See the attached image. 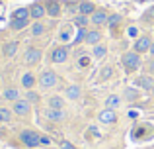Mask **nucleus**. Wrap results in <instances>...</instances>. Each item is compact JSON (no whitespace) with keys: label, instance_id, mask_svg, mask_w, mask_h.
<instances>
[{"label":"nucleus","instance_id":"nucleus-11","mask_svg":"<svg viewBox=\"0 0 154 149\" xmlns=\"http://www.w3.org/2000/svg\"><path fill=\"white\" fill-rule=\"evenodd\" d=\"M47 16V8H45V2H33L29 6V18L33 20V22H37V20H43Z\"/></svg>","mask_w":154,"mask_h":149},{"label":"nucleus","instance_id":"nucleus-20","mask_svg":"<svg viewBox=\"0 0 154 149\" xmlns=\"http://www.w3.org/2000/svg\"><path fill=\"white\" fill-rule=\"evenodd\" d=\"M64 96H66L68 100H78L80 96H82V88H80V84H68L66 90H64Z\"/></svg>","mask_w":154,"mask_h":149},{"label":"nucleus","instance_id":"nucleus-24","mask_svg":"<svg viewBox=\"0 0 154 149\" xmlns=\"http://www.w3.org/2000/svg\"><path fill=\"white\" fill-rule=\"evenodd\" d=\"M31 24V18H26V20H12L10 22V30L12 31H22L26 28H29Z\"/></svg>","mask_w":154,"mask_h":149},{"label":"nucleus","instance_id":"nucleus-30","mask_svg":"<svg viewBox=\"0 0 154 149\" xmlns=\"http://www.w3.org/2000/svg\"><path fill=\"white\" fill-rule=\"evenodd\" d=\"M23 98L27 100V102L31 104V106H35V104H39V100H41V96H39V92L35 90H26V94H23Z\"/></svg>","mask_w":154,"mask_h":149},{"label":"nucleus","instance_id":"nucleus-16","mask_svg":"<svg viewBox=\"0 0 154 149\" xmlns=\"http://www.w3.org/2000/svg\"><path fill=\"white\" fill-rule=\"evenodd\" d=\"M2 98L6 100V102H16V100L22 98V92H20L18 86H8V88H4Z\"/></svg>","mask_w":154,"mask_h":149},{"label":"nucleus","instance_id":"nucleus-1","mask_svg":"<svg viewBox=\"0 0 154 149\" xmlns=\"http://www.w3.org/2000/svg\"><path fill=\"white\" fill-rule=\"evenodd\" d=\"M18 139H20V143H22L23 147H27V149L41 147V134L35 131V130H31V128H23V130L18 134Z\"/></svg>","mask_w":154,"mask_h":149},{"label":"nucleus","instance_id":"nucleus-36","mask_svg":"<svg viewBox=\"0 0 154 149\" xmlns=\"http://www.w3.org/2000/svg\"><path fill=\"white\" fill-rule=\"evenodd\" d=\"M146 71H148V75H152V76H154V57L146 63Z\"/></svg>","mask_w":154,"mask_h":149},{"label":"nucleus","instance_id":"nucleus-22","mask_svg":"<svg viewBox=\"0 0 154 149\" xmlns=\"http://www.w3.org/2000/svg\"><path fill=\"white\" fill-rule=\"evenodd\" d=\"M105 55H107V45H105V43H98V45L92 47V59L102 61Z\"/></svg>","mask_w":154,"mask_h":149},{"label":"nucleus","instance_id":"nucleus-27","mask_svg":"<svg viewBox=\"0 0 154 149\" xmlns=\"http://www.w3.org/2000/svg\"><path fill=\"white\" fill-rule=\"evenodd\" d=\"M86 34H88V28H76L72 45H80V43H84V41H86Z\"/></svg>","mask_w":154,"mask_h":149},{"label":"nucleus","instance_id":"nucleus-32","mask_svg":"<svg viewBox=\"0 0 154 149\" xmlns=\"http://www.w3.org/2000/svg\"><path fill=\"white\" fill-rule=\"evenodd\" d=\"M111 76H113V67L111 65H105L103 69L100 71V80H102V83L107 80V79H111Z\"/></svg>","mask_w":154,"mask_h":149},{"label":"nucleus","instance_id":"nucleus-6","mask_svg":"<svg viewBox=\"0 0 154 149\" xmlns=\"http://www.w3.org/2000/svg\"><path fill=\"white\" fill-rule=\"evenodd\" d=\"M43 59V51L39 47H27L26 49V55H23V61H26L27 67H35L39 65Z\"/></svg>","mask_w":154,"mask_h":149},{"label":"nucleus","instance_id":"nucleus-43","mask_svg":"<svg viewBox=\"0 0 154 149\" xmlns=\"http://www.w3.org/2000/svg\"><path fill=\"white\" fill-rule=\"evenodd\" d=\"M0 37H2V31H0Z\"/></svg>","mask_w":154,"mask_h":149},{"label":"nucleus","instance_id":"nucleus-34","mask_svg":"<svg viewBox=\"0 0 154 149\" xmlns=\"http://www.w3.org/2000/svg\"><path fill=\"white\" fill-rule=\"evenodd\" d=\"M51 141H53V139L49 138V135L41 134V147H49V145H51Z\"/></svg>","mask_w":154,"mask_h":149},{"label":"nucleus","instance_id":"nucleus-10","mask_svg":"<svg viewBox=\"0 0 154 149\" xmlns=\"http://www.w3.org/2000/svg\"><path fill=\"white\" fill-rule=\"evenodd\" d=\"M45 8H47V16H49V18H60V16H63V10H64L60 0H47Z\"/></svg>","mask_w":154,"mask_h":149},{"label":"nucleus","instance_id":"nucleus-26","mask_svg":"<svg viewBox=\"0 0 154 149\" xmlns=\"http://www.w3.org/2000/svg\"><path fill=\"white\" fill-rule=\"evenodd\" d=\"M121 96L119 94H109L107 98H105V108H111V110H115V108H119L121 106Z\"/></svg>","mask_w":154,"mask_h":149},{"label":"nucleus","instance_id":"nucleus-28","mask_svg":"<svg viewBox=\"0 0 154 149\" xmlns=\"http://www.w3.org/2000/svg\"><path fill=\"white\" fill-rule=\"evenodd\" d=\"M29 18V6H22V8H16L12 12V20H26Z\"/></svg>","mask_w":154,"mask_h":149},{"label":"nucleus","instance_id":"nucleus-35","mask_svg":"<svg viewBox=\"0 0 154 149\" xmlns=\"http://www.w3.org/2000/svg\"><path fill=\"white\" fill-rule=\"evenodd\" d=\"M144 20H152L154 22V6H150L146 12H144Z\"/></svg>","mask_w":154,"mask_h":149},{"label":"nucleus","instance_id":"nucleus-14","mask_svg":"<svg viewBox=\"0 0 154 149\" xmlns=\"http://www.w3.org/2000/svg\"><path fill=\"white\" fill-rule=\"evenodd\" d=\"M102 31H100V28H92V30H88V34H86V45H90V47H94V45H98V43H102Z\"/></svg>","mask_w":154,"mask_h":149},{"label":"nucleus","instance_id":"nucleus-21","mask_svg":"<svg viewBox=\"0 0 154 149\" xmlns=\"http://www.w3.org/2000/svg\"><path fill=\"white\" fill-rule=\"evenodd\" d=\"M123 98L127 100V102H135V100H139L140 98V88H137V86H127L123 90Z\"/></svg>","mask_w":154,"mask_h":149},{"label":"nucleus","instance_id":"nucleus-37","mask_svg":"<svg viewBox=\"0 0 154 149\" xmlns=\"http://www.w3.org/2000/svg\"><path fill=\"white\" fill-rule=\"evenodd\" d=\"M129 35L131 37H139V30L137 28H129Z\"/></svg>","mask_w":154,"mask_h":149},{"label":"nucleus","instance_id":"nucleus-12","mask_svg":"<svg viewBox=\"0 0 154 149\" xmlns=\"http://www.w3.org/2000/svg\"><path fill=\"white\" fill-rule=\"evenodd\" d=\"M43 116H45L49 122H53V124H60V122L66 120V112L64 110H57V108H45Z\"/></svg>","mask_w":154,"mask_h":149},{"label":"nucleus","instance_id":"nucleus-2","mask_svg":"<svg viewBox=\"0 0 154 149\" xmlns=\"http://www.w3.org/2000/svg\"><path fill=\"white\" fill-rule=\"evenodd\" d=\"M121 65H123L125 73H135V71H139L143 67V59H140V55L137 51L131 49V51H125L121 55Z\"/></svg>","mask_w":154,"mask_h":149},{"label":"nucleus","instance_id":"nucleus-18","mask_svg":"<svg viewBox=\"0 0 154 149\" xmlns=\"http://www.w3.org/2000/svg\"><path fill=\"white\" fill-rule=\"evenodd\" d=\"M98 10V6H96L92 0H82V2L78 4V14H84V16H92L94 12Z\"/></svg>","mask_w":154,"mask_h":149},{"label":"nucleus","instance_id":"nucleus-8","mask_svg":"<svg viewBox=\"0 0 154 149\" xmlns=\"http://www.w3.org/2000/svg\"><path fill=\"white\" fill-rule=\"evenodd\" d=\"M107 20H109V12L105 8H98L94 14L90 16V24L94 28H102V26H107Z\"/></svg>","mask_w":154,"mask_h":149},{"label":"nucleus","instance_id":"nucleus-33","mask_svg":"<svg viewBox=\"0 0 154 149\" xmlns=\"http://www.w3.org/2000/svg\"><path fill=\"white\" fill-rule=\"evenodd\" d=\"M59 147L60 149H76L70 141H66V139H60V141H59Z\"/></svg>","mask_w":154,"mask_h":149},{"label":"nucleus","instance_id":"nucleus-42","mask_svg":"<svg viewBox=\"0 0 154 149\" xmlns=\"http://www.w3.org/2000/svg\"><path fill=\"white\" fill-rule=\"evenodd\" d=\"M150 94H152V96H154V88H152V90H150Z\"/></svg>","mask_w":154,"mask_h":149},{"label":"nucleus","instance_id":"nucleus-25","mask_svg":"<svg viewBox=\"0 0 154 149\" xmlns=\"http://www.w3.org/2000/svg\"><path fill=\"white\" fill-rule=\"evenodd\" d=\"M72 26H74V28H88V26H90V16L76 14L74 20H72Z\"/></svg>","mask_w":154,"mask_h":149},{"label":"nucleus","instance_id":"nucleus-39","mask_svg":"<svg viewBox=\"0 0 154 149\" xmlns=\"http://www.w3.org/2000/svg\"><path fill=\"white\" fill-rule=\"evenodd\" d=\"M4 138H6V130L0 126V139H4Z\"/></svg>","mask_w":154,"mask_h":149},{"label":"nucleus","instance_id":"nucleus-5","mask_svg":"<svg viewBox=\"0 0 154 149\" xmlns=\"http://www.w3.org/2000/svg\"><path fill=\"white\" fill-rule=\"evenodd\" d=\"M12 112H14V116H18V118H27V116L31 114V104L22 96L20 100L12 102Z\"/></svg>","mask_w":154,"mask_h":149},{"label":"nucleus","instance_id":"nucleus-7","mask_svg":"<svg viewBox=\"0 0 154 149\" xmlns=\"http://www.w3.org/2000/svg\"><path fill=\"white\" fill-rule=\"evenodd\" d=\"M152 41H154V39L150 37V35H146V34L139 35V37L135 39V43H133V51H137L139 55H143V53H148V49H150Z\"/></svg>","mask_w":154,"mask_h":149},{"label":"nucleus","instance_id":"nucleus-41","mask_svg":"<svg viewBox=\"0 0 154 149\" xmlns=\"http://www.w3.org/2000/svg\"><path fill=\"white\" fill-rule=\"evenodd\" d=\"M4 57V53H2V47H0V59H2Z\"/></svg>","mask_w":154,"mask_h":149},{"label":"nucleus","instance_id":"nucleus-4","mask_svg":"<svg viewBox=\"0 0 154 149\" xmlns=\"http://www.w3.org/2000/svg\"><path fill=\"white\" fill-rule=\"evenodd\" d=\"M49 61L53 65H63V63L68 61V45L60 43V45H55L49 53Z\"/></svg>","mask_w":154,"mask_h":149},{"label":"nucleus","instance_id":"nucleus-23","mask_svg":"<svg viewBox=\"0 0 154 149\" xmlns=\"http://www.w3.org/2000/svg\"><path fill=\"white\" fill-rule=\"evenodd\" d=\"M47 108H57V110H64V98L59 94H53L47 98Z\"/></svg>","mask_w":154,"mask_h":149},{"label":"nucleus","instance_id":"nucleus-40","mask_svg":"<svg viewBox=\"0 0 154 149\" xmlns=\"http://www.w3.org/2000/svg\"><path fill=\"white\" fill-rule=\"evenodd\" d=\"M148 55H150V57H154V41H152V45H150V49H148Z\"/></svg>","mask_w":154,"mask_h":149},{"label":"nucleus","instance_id":"nucleus-9","mask_svg":"<svg viewBox=\"0 0 154 149\" xmlns=\"http://www.w3.org/2000/svg\"><path fill=\"white\" fill-rule=\"evenodd\" d=\"M20 84H22L23 90H33V88L37 86V75H35L33 71H26V73L22 75V79H20Z\"/></svg>","mask_w":154,"mask_h":149},{"label":"nucleus","instance_id":"nucleus-31","mask_svg":"<svg viewBox=\"0 0 154 149\" xmlns=\"http://www.w3.org/2000/svg\"><path fill=\"white\" fill-rule=\"evenodd\" d=\"M123 22V16L121 14H109V20H107V28L109 30H115L119 24Z\"/></svg>","mask_w":154,"mask_h":149},{"label":"nucleus","instance_id":"nucleus-3","mask_svg":"<svg viewBox=\"0 0 154 149\" xmlns=\"http://www.w3.org/2000/svg\"><path fill=\"white\" fill-rule=\"evenodd\" d=\"M57 84H59V75L53 69H45L37 75V86L41 88V90H51Z\"/></svg>","mask_w":154,"mask_h":149},{"label":"nucleus","instance_id":"nucleus-38","mask_svg":"<svg viewBox=\"0 0 154 149\" xmlns=\"http://www.w3.org/2000/svg\"><path fill=\"white\" fill-rule=\"evenodd\" d=\"M88 65H90V59H88V57H82V59H80V67H88Z\"/></svg>","mask_w":154,"mask_h":149},{"label":"nucleus","instance_id":"nucleus-17","mask_svg":"<svg viewBox=\"0 0 154 149\" xmlns=\"http://www.w3.org/2000/svg\"><path fill=\"white\" fill-rule=\"evenodd\" d=\"M18 47H20V43L18 41H6L2 45V53H4V57L6 59H12V57H16V53H18Z\"/></svg>","mask_w":154,"mask_h":149},{"label":"nucleus","instance_id":"nucleus-44","mask_svg":"<svg viewBox=\"0 0 154 149\" xmlns=\"http://www.w3.org/2000/svg\"><path fill=\"white\" fill-rule=\"evenodd\" d=\"M0 84H2V79H0Z\"/></svg>","mask_w":154,"mask_h":149},{"label":"nucleus","instance_id":"nucleus-13","mask_svg":"<svg viewBox=\"0 0 154 149\" xmlns=\"http://www.w3.org/2000/svg\"><path fill=\"white\" fill-rule=\"evenodd\" d=\"M135 86L140 88V90L150 92L152 88H154V76L152 75H140V76H137V79H135Z\"/></svg>","mask_w":154,"mask_h":149},{"label":"nucleus","instance_id":"nucleus-19","mask_svg":"<svg viewBox=\"0 0 154 149\" xmlns=\"http://www.w3.org/2000/svg\"><path fill=\"white\" fill-rule=\"evenodd\" d=\"M45 31H47V26H45V22H41V20L33 22L31 28H29V35H31V37H41Z\"/></svg>","mask_w":154,"mask_h":149},{"label":"nucleus","instance_id":"nucleus-15","mask_svg":"<svg viewBox=\"0 0 154 149\" xmlns=\"http://www.w3.org/2000/svg\"><path fill=\"white\" fill-rule=\"evenodd\" d=\"M98 120L102 124H107V126L109 124H115L117 122V112L111 110V108H103V110L98 114Z\"/></svg>","mask_w":154,"mask_h":149},{"label":"nucleus","instance_id":"nucleus-29","mask_svg":"<svg viewBox=\"0 0 154 149\" xmlns=\"http://www.w3.org/2000/svg\"><path fill=\"white\" fill-rule=\"evenodd\" d=\"M12 118H14V112H12V108H8V106H0V124H8V122H12Z\"/></svg>","mask_w":154,"mask_h":149}]
</instances>
